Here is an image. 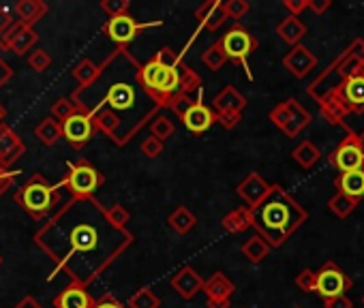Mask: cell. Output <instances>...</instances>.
<instances>
[{
  "label": "cell",
  "instance_id": "obj_1",
  "mask_svg": "<svg viewBox=\"0 0 364 308\" xmlns=\"http://www.w3.org/2000/svg\"><path fill=\"white\" fill-rule=\"evenodd\" d=\"M33 240L54 262L56 272L90 287L118 262L135 238L127 227H116L107 219L105 206L88 197L60 206L41 223Z\"/></svg>",
  "mask_w": 364,
  "mask_h": 308
},
{
  "label": "cell",
  "instance_id": "obj_2",
  "mask_svg": "<svg viewBox=\"0 0 364 308\" xmlns=\"http://www.w3.org/2000/svg\"><path fill=\"white\" fill-rule=\"evenodd\" d=\"M97 80L71 92L73 105L90 114L95 109H109L120 120V141L118 146H127L152 118L161 111L142 88L140 82V60L127 47H116L103 62Z\"/></svg>",
  "mask_w": 364,
  "mask_h": 308
},
{
  "label": "cell",
  "instance_id": "obj_3",
  "mask_svg": "<svg viewBox=\"0 0 364 308\" xmlns=\"http://www.w3.org/2000/svg\"><path fill=\"white\" fill-rule=\"evenodd\" d=\"M140 82L158 109H170L180 94L195 97L201 92V78L185 62L180 52L167 45L140 66Z\"/></svg>",
  "mask_w": 364,
  "mask_h": 308
},
{
  "label": "cell",
  "instance_id": "obj_4",
  "mask_svg": "<svg viewBox=\"0 0 364 308\" xmlns=\"http://www.w3.org/2000/svg\"><path fill=\"white\" fill-rule=\"evenodd\" d=\"M251 215L253 229L270 244V248L283 246L293 231L309 219V212L281 184H272L268 197L251 210Z\"/></svg>",
  "mask_w": 364,
  "mask_h": 308
},
{
  "label": "cell",
  "instance_id": "obj_5",
  "mask_svg": "<svg viewBox=\"0 0 364 308\" xmlns=\"http://www.w3.org/2000/svg\"><path fill=\"white\" fill-rule=\"evenodd\" d=\"M13 201L30 219L41 223L60 208V191L43 174H33L19 188H15Z\"/></svg>",
  "mask_w": 364,
  "mask_h": 308
},
{
  "label": "cell",
  "instance_id": "obj_6",
  "mask_svg": "<svg viewBox=\"0 0 364 308\" xmlns=\"http://www.w3.org/2000/svg\"><path fill=\"white\" fill-rule=\"evenodd\" d=\"M105 184L103 172H99L88 158H78L66 163V172L62 176V186L69 191L71 199H88Z\"/></svg>",
  "mask_w": 364,
  "mask_h": 308
},
{
  "label": "cell",
  "instance_id": "obj_7",
  "mask_svg": "<svg viewBox=\"0 0 364 308\" xmlns=\"http://www.w3.org/2000/svg\"><path fill=\"white\" fill-rule=\"evenodd\" d=\"M217 43L221 45V50L225 52L227 60L238 62L246 71V78L253 80L251 69H248V56H251L260 47V41L251 33H248L244 26H240V24H234L232 28L225 30V35L219 37Z\"/></svg>",
  "mask_w": 364,
  "mask_h": 308
},
{
  "label": "cell",
  "instance_id": "obj_8",
  "mask_svg": "<svg viewBox=\"0 0 364 308\" xmlns=\"http://www.w3.org/2000/svg\"><path fill=\"white\" fill-rule=\"evenodd\" d=\"M270 123L277 129H281L285 133V137H298L313 120L311 111L298 101V99H285L283 103L275 105L268 114Z\"/></svg>",
  "mask_w": 364,
  "mask_h": 308
},
{
  "label": "cell",
  "instance_id": "obj_9",
  "mask_svg": "<svg viewBox=\"0 0 364 308\" xmlns=\"http://www.w3.org/2000/svg\"><path fill=\"white\" fill-rule=\"evenodd\" d=\"M315 274H317L315 293H320L324 300H330L336 296H347V291L354 285L352 276L343 268H338L334 262H326Z\"/></svg>",
  "mask_w": 364,
  "mask_h": 308
},
{
  "label": "cell",
  "instance_id": "obj_10",
  "mask_svg": "<svg viewBox=\"0 0 364 308\" xmlns=\"http://www.w3.org/2000/svg\"><path fill=\"white\" fill-rule=\"evenodd\" d=\"M154 26H161V21L142 24V21L135 19L131 13H125V15H118V17H109L105 21V26H103V33L118 47H127L142 30H148V28H154Z\"/></svg>",
  "mask_w": 364,
  "mask_h": 308
},
{
  "label": "cell",
  "instance_id": "obj_11",
  "mask_svg": "<svg viewBox=\"0 0 364 308\" xmlns=\"http://www.w3.org/2000/svg\"><path fill=\"white\" fill-rule=\"evenodd\" d=\"M330 165L336 167V172H354L364 167V146L360 135H349L332 150Z\"/></svg>",
  "mask_w": 364,
  "mask_h": 308
},
{
  "label": "cell",
  "instance_id": "obj_12",
  "mask_svg": "<svg viewBox=\"0 0 364 308\" xmlns=\"http://www.w3.org/2000/svg\"><path fill=\"white\" fill-rule=\"evenodd\" d=\"M95 127L93 120H90V116L84 111H75L69 120L62 123V139L69 144L73 150H82L90 144V139L95 137Z\"/></svg>",
  "mask_w": 364,
  "mask_h": 308
},
{
  "label": "cell",
  "instance_id": "obj_13",
  "mask_svg": "<svg viewBox=\"0 0 364 308\" xmlns=\"http://www.w3.org/2000/svg\"><path fill=\"white\" fill-rule=\"evenodd\" d=\"M180 120H182V125H185V129L191 131L193 135H203L217 125V116H215L210 105L203 103L201 92H197L193 103L187 107L185 114L180 116Z\"/></svg>",
  "mask_w": 364,
  "mask_h": 308
},
{
  "label": "cell",
  "instance_id": "obj_14",
  "mask_svg": "<svg viewBox=\"0 0 364 308\" xmlns=\"http://www.w3.org/2000/svg\"><path fill=\"white\" fill-rule=\"evenodd\" d=\"M39 43V33L33 26H24V24H13L9 28V33L0 39V47L15 56H26L28 52H33Z\"/></svg>",
  "mask_w": 364,
  "mask_h": 308
},
{
  "label": "cell",
  "instance_id": "obj_15",
  "mask_svg": "<svg viewBox=\"0 0 364 308\" xmlns=\"http://www.w3.org/2000/svg\"><path fill=\"white\" fill-rule=\"evenodd\" d=\"M26 154V144L7 123L0 125V167L11 170Z\"/></svg>",
  "mask_w": 364,
  "mask_h": 308
},
{
  "label": "cell",
  "instance_id": "obj_16",
  "mask_svg": "<svg viewBox=\"0 0 364 308\" xmlns=\"http://www.w3.org/2000/svg\"><path fill=\"white\" fill-rule=\"evenodd\" d=\"M270 188H272L270 182H266L257 172H251V174H248V176L236 186V193H238V197L246 203V208L253 210L255 206H260V203L268 197Z\"/></svg>",
  "mask_w": 364,
  "mask_h": 308
},
{
  "label": "cell",
  "instance_id": "obj_17",
  "mask_svg": "<svg viewBox=\"0 0 364 308\" xmlns=\"http://www.w3.org/2000/svg\"><path fill=\"white\" fill-rule=\"evenodd\" d=\"M283 66L289 71L293 78L302 80L317 66V56L309 50L307 45L300 43V45L291 47V50L283 56Z\"/></svg>",
  "mask_w": 364,
  "mask_h": 308
},
{
  "label": "cell",
  "instance_id": "obj_18",
  "mask_svg": "<svg viewBox=\"0 0 364 308\" xmlns=\"http://www.w3.org/2000/svg\"><path fill=\"white\" fill-rule=\"evenodd\" d=\"M172 287L182 300H193L201 287H203V278L197 274L195 268L191 266H182L174 276H172Z\"/></svg>",
  "mask_w": 364,
  "mask_h": 308
},
{
  "label": "cell",
  "instance_id": "obj_19",
  "mask_svg": "<svg viewBox=\"0 0 364 308\" xmlns=\"http://www.w3.org/2000/svg\"><path fill=\"white\" fill-rule=\"evenodd\" d=\"M54 308H93L95 306V298L90 296L88 287L78 285V282H71L66 285L58 296H54Z\"/></svg>",
  "mask_w": 364,
  "mask_h": 308
},
{
  "label": "cell",
  "instance_id": "obj_20",
  "mask_svg": "<svg viewBox=\"0 0 364 308\" xmlns=\"http://www.w3.org/2000/svg\"><path fill=\"white\" fill-rule=\"evenodd\" d=\"M193 15H195V21L199 24V28L208 33H217L227 19L221 0H206V3H201L195 9Z\"/></svg>",
  "mask_w": 364,
  "mask_h": 308
},
{
  "label": "cell",
  "instance_id": "obj_21",
  "mask_svg": "<svg viewBox=\"0 0 364 308\" xmlns=\"http://www.w3.org/2000/svg\"><path fill=\"white\" fill-rule=\"evenodd\" d=\"M340 99L345 101L349 114H364V75H354L338 86Z\"/></svg>",
  "mask_w": 364,
  "mask_h": 308
},
{
  "label": "cell",
  "instance_id": "obj_22",
  "mask_svg": "<svg viewBox=\"0 0 364 308\" xmlns=\"http://www.w3.org/2000/svg\"><path fill=\"white\" fill-rule=\"evenodd\" d=\"M317 103H320V111L324 116V120H328L330 125H343L345 118L349 116V109H347L345 101L340 99L338 90H332V92L324 94Z\"/></svg>",
  "mask_w": 364,
  "mask_h": 308
},
{
  "label": "cell",
  "instance_id": "obj_23",
  "mask_svg": "<svg viewBox=\"0 0 364 308\" xmlns=\"http://www.w3.org/2000/svg\"><path fill=\"white\" fill-rule=\"evenodd\" d=\"M48 5L43 0H19L13 7V15L17 24H24V26H33L39 24L45 15H48Z\"/></svg>",
  "mask_w": 364,
  "mask_h": 308
},
{
  "label": "cell",
  "instance_id": "obj_24",
  "mask_svg": "<svg viewBox=\"0 0 364 308\" xmlns=\"http://www.w3.org/2000/svg\"><path fill=\"white\" fill-rule=\"evenodd\" d=\"M210 107H212L215 114H225V111H230V114H242L244 107H246V99L238 92V88L225 86L219 94H215V99H212V105H210Z\"/></svg>",
  "mask_w": 364,
  "mask_h": 308
},
{
  "label": "cell",
  "instance_id": "obj_25",
  "mask_svg": "<svg viewBox=\"0 0 364 308\" xmlns=\"http://www.w3.org/2000/svg\"><path fill=\"white\" fill-rule=\"evenodd\" d=\"M90 120H93V127L95 131L103 133L105 137H109L113 144L118 146V141H120V120L116 116H113L109 109H95V111H90Z\"/></svg>",
  "mask_w": 364,
  "mask_h": 308
},
{
  "label": "cell",
  "instance_id": "obj_26",
  "mask_svg": "<svg viewBox=\"0 0 364 308\" xmlns=\"http://www.w3.org/2000/svg\"><path fill=\"white\" fill-rule=\"evenodd\" d=\"M221 227L232 233V235H238V233H244L253 227V215H251V208L246 206H240V208H234L230 210L227 215L221 219Z\"/></svg>",
  "mask_w": 364,
  "mask_h": 308
},
{
  "label": "cell",
  "instance_id": "obj_27",
  "mask_svg": "<svg viewBox=\"0 0 364 308\" xmlns=\"http://www.w3.org/2000/svg\"><path fill=\"white\" fill-rule=\"evenodd\" d=\"M201 291L206 293V300H232L236 285L223 272H215L208 280H203Z\"/></svg>",
  "mask_w": 364,
  "mask_h": 308
},
{
  "label": "cell",
  "instance_id": "obj_28",
  "mask_svg": "<svg viewBox=\"0 0 364 308\" xmlns=\"http://www.w3.org/2000/svg\"><path fill=\"white\" fill-rule=\"evenodd\" d=\"M277 35L283 43L295 47V45H300V41L307 37V26H304V21L300 17L287 15L277 24Z\"/></svg>",
  "mask_w": 364,
  "mask_h": 308
},
{
  "label": "cell",
  "instance_id": "obj_29",
  "mask_svg": "<svg viewBox=\"0 0 364 308\" xmlns=\"http://www.w3.org/2000/svg\"><path fill=\"white\" fill-rule=\"evenodd\" d=\"M336 188L338 193H343L352 199H362L364 197V167L354 170V172H343L336 178Z\"/></svg>",
  "mask_w": 364,
  "mask_h": 308
},
{
  "label": "cell",
  "instance_id": "obj_30",
  "mask_svg": "<svg viewBox=\"0 0 364 308\" xmlns=\"http://www.w3.org/2000/svg\"><path fill=\"white\" fill-rule=\"evenodd\" d=\"M167 225L178 235H189L195 229V225H197V217L193 215L187 206H178L172 215L167 217Z\"/></svg>",
  "mask_w": 364,
  "mask_h": 308
},
{
  "label": "cell",
  "instance_id": "obj_31",
  "mask_svg": "<svg viewBox=\"0 0 364 308\" xmlns=\"http://www.w3.org/2000/svg\"><path fill=\"white\" fill-rule=\"evenodd\" d=\"M33 133H35V137L41 141L43 146L52 148V146H56L58 141L62 139V125L56 123L52 116H48V118H43V120L35 127Z\"/></svg>",
  "mask_w": 364,
  "mask_h": 308
},
{
  "label": "cell",
  "instance_id": "obj_32",
  "mask_svg": "<svg viewBox=\"0 0 364 308\" xmlns=\"http://www.w3.org/2000/svg\"><path fill=\"white\" fill-rule=\"evenodd\" d=\"M240 251H242V255L248 259V262H251L253 266H257V264H262L264 259L270 255V244L262 238V235H251V238L248 240H244V244L240 246Z\"/></svg>",
  "mask_w": 364,
  "mask_h": 308
},
{
  "label": "cell",
  "instance_id": "obj_33",
  "mask_svg": "<svg viewBox=\"0 0 364 308\" xmlns=\"http://www.w3.org/2000/svg\"><path fill=\"white\" fill-rule=\"evenodd\" d=\"M320 156H322L320 148H317L313 141H309V139H304L302 144H298L291 152V158L298 163L302 170H311L313 165L320 161Z\"/></svg>",
  "mask_w": 364,
  "mask_h": 308
},
{
  "label": "cell",
  "instance_id": "obj_34",
  "mask_svg": "<svg viewBox=\"0 0 364 308\" xmlns=\"http://www.w3.org/2000/svg\"><path fill=\"white\" fill-rule=\"evenodd\" d=\"M99 71H101L99 62L90 60V58H82L73 66V80L78 82V88H86V86L93 84L99 75Z\"/></svg>",
  "mask_w": 364,
  "mask_h": 308
},
{
  "label": "cell",
  "instance_id": "obj_35",
  "mask_svg": "<svg viewBox=\"0 0 364 308\" xmlns=\"http://www.w3.org/2000/svg\"><path fill=\"white\" fill-rule=\"evenodd\" d=\"M148 129H150V137H154V139H158V141H165L176 133V125H174V120L170 116H165V114H161L158 111L152 120L148 123Z\"/></svg>",
  "mask_w": 364,
  "mask_h": 308
},
{
  "label": "cell",
  "instance_id": "obj_36",
  "mask_svg": "<svg viewBox=\"0 0 364 308\" xmlns=\"http://www.w3.org/2000/svg\"><path fill=\"white\" fill-rule=\"evenodd\" d=\"M127 308H161V298H158L150 287H142L140 291H135L129 298Z\"/></svg>",
  "mask_w": 364,
  "mask_h": 308
},
{
  "label": "cell",
  "instance_id": "obj_37",
  "mask_svg": "<svg viewBox=\"0 0 364 308\" xmlns=\"http://www.w3.org/2000/svg\"><path fill=\"white\" fill-rule=\"evenodd\" d=\"M358 203H360L358 199H352V197H347V195L336 191V195L328 201V208H330V212H332L336 219H347L352 212L356 210Z\"/></svg>",
  "mask_w": 364,
  "mask_h": 308
},
{
  "label": "cell",
  "instance_id": "obj_38",
  "mask_svg": "<svg viewBox=\"0 0 364 308\" xmlns=\"http://www.w3.org/2000/svg\"><path fill=\"white\" fill-rule=\"evenodd\" d=\"M201 62L206 64L210 71H221L230 60H227L225 52L221 50V45H219V43H212L206 52H201Z\"/></svg>",
  "mask_w": 364,
  "mask_h": 308
},
{
  "label": "cell",
  "instance_id": "obj_39",
  "mask_svg": "<svg viewBox=\"0 0 364 308\" xmlns=\"http://www.w3.org/2000/svg\"><path fill=\"white\" fill-rule=\"evenodd\" d=\"M50 111H52V118H54V120L62 125L64 120H69V118L78 111V107L73 105V101H71L69 97H62V99H58V101L52 103Z\"/></svg>",
  "mask_w": 364,
  "mask_h": 308
},
{
  "label": "cell",
  "instance_id": "obj_40",
  "mask_svg": "<svg viewBox=\"0 0 364 308\" xmlns=\"http://www.w3.org/2000/svg\"><path fill=\"white\" fill-rule=\"evenodd\" d=\"M28 66L35 71V73H45V71L52 66V56L48 54V50L35 47V50L28 54Z\"/></svg>",
  "mask_w": 364,
  "mask_h": 308
},
{
  "label": "cell",
  "instance_id": "obj_41",
  "mask_svg": "<svg viewBox=\"0 0 364 308\" xmlns=\"http://www.w3.org/2000/svg\"><path fill=\"white\" fill-rule=\"evenodd\" d=\"M223 11H225V17L238 21L251 11V5H248L246 0H227V3H223Z\"/></svg>",
  "mask_w": 364,
  "mask_h": 308
},
{
  "label": "cell",
  "instance_id": "obj_42",
  "mask_svg": "<svg viewBox=\"0 0 364 308\" xmlns=\"http://www.w3.org/2000/svg\"><path fill=\"white\" fill-rule=\"evenodd\" d=\"M105 212H107V219L116 227H127V223L131 221V212L120 203H113V206L105 208Z\"/></svg>",
  "mask_w": 364,
  "mask_h": 308
},
{
  "label": "cell",
  "instance_id": "obj_43",
  "mask_svg": "<svg viewBox=\"0 0 364 308\" xmlns=\"http://www.w3.org/2000/svg\"><path fill=\"white\" fill-rule=\"evenodd\" d=\"M107 17H118V15H125L129 13V7L131 3L129 0H101V5H99Z\"/></svg>",
  "mask_w": 364,
  "mask_h": 308
},
{
  "label": "cell",
  "instance_id": "obj_44",
  "mask_svg": "<svg viewBox=\"0 0 364 308\" xmlns=\"http://www.w3.org/2000/svg\"><path fill=\"white\" fill-rule=\"evenodd\" d=\"M315 285H317V274L311 268H304L298 276H295V287L304 293H315Z\"/></svg>",
  "mask_w": 364,
  "mask_h": 308
},
{
  "label": "cell",
  "instance_id": "obj_45",
  "mask_svg": "<svg viewBox=\"0 0 364 308\" xmlns=\"http://www.w3.org/2000/svg\"><path fill=\"white\" fill-rule=\"evenodd\" d=\"M140 150H142V154L146 158H158V156L163 154V150H165V144H163V141L154 139V137H146L142 144H140Z\"/></svg>",
  "mask_w": 364,
  "mask_h": 308
},
{
  "label": "cell",
  "instance_id": "obj_46",
  "mask_svg": "<svg viewBox=\"0 0 364 308\" xmlns=\"http://www.w3.org/2000/svg\"><path fill=\"white\" fill-rule=\"evenodd\" d=\"M217 116V125H221L225 131H232L240 125L242 120V114H230V111H225V114H215Z\"/></svg>",
  "mask_w": 364,
  "mask_h": 308
},
{
  "label": "cell",
  "instance_id": "obj_47",
  "mask_svg": "<svg viewBox=\"0 0 364 308\" xmlns=\"http://www.w3.org/2000/svg\"><path fill=\"white\" fill-rule=\"evenodd\" d=\"M13 24H15L13 11L9 7H5V5H0V39L9 33V28L13 26Z\"/></svg>",
  "mask_w": 364,
  "mask_h": 308
},
{
  "label": "cell",
  "instance_id": "obj_48",
  "mask_svg": "<svg viewBox=\"0 0 364 308\" xmlns=\"http://www.w3.org/2000/svg\"><path fill=\"white\" fill-rule=\"evenodd\" d=\"M15 176H17V172H13V170H3L0 167V197H3L9 188H13V184H15Z\"/></svg>",
  "mask_w": 364,
  "mask_h": 308
},
{
  "label": "cell",
  "instance_id": "obj_49",
  "mask_svg": "<svg viewBox=\"0 0 364 308\" xmlns=\"http://www.w3.org/2000/svg\"><path fill=\"white\" fill-rule=\"evenodd\" d=\"M93 308H127V304L118 302L113 293H103L101 298L95 300V306H93Z\"/></svg>",
  "mask_w": 364,
  "mask_h": 308
},
{
  "label": "cell",
  "instance_id": "obj_50",
  "mask_svg": "<svg viewBox=\"0 0 364 308\" xmlns=\"http://www.w3.org/2000/svg\"><path fill=\"white\" fill-rule=\"evenodd\" d=\"M283 7L289 11V15L300 17V13L309 9V0H283Z\"/></svg>",
  "mask_w": 364,
  "mask_h": 308
},
{
  "label": "cell",
  "instance_id": "obj_51",
  "mask_svg": "<svg viewBox=\"0 0 364 308\" xmlns=\"http://www.w3.org/2000/svg\"><path fill=\"white\" fill-rule=\"evenodd\" d=\"M0 50H3V47H0ZM11 78H13V69H11V64L3 58V54H0V88L7 86V84L11 82Z\"/></svg>",
  "mask_w": 364,
  "mask_h": 308
},
{
  "label": "cell",
  "instance_id": "obj_52",
  "mask_svg": "<svg viewBox=\"0 0 364 308\" xmlns=\"http://www.w3.org/2000/svg\"><path fill=\"white\" fill-rule=\"evenodd\" d=\"M324 308H354V302L347 296H336V298L324 300Z\"/></svg>",
  "mask_w": 364,
  "mask_h": 308
},
{
  "label": "cell",
  "instance_id": "obj_53",
  "mask_svg": "<svg viewBox=\"0 0 364 308\" xmlns=\"http://www.w3.org/2000/svg\"><path fill=\"white\" fill-rule=\"evenodd\" d=\"M330 7H332L330 0H309V9H311L315 15H324Z\"/></svg>",
  "mask_w": 364,
  "mask_h": 308
},
{
  "label": "cell",
  "instance_id": "obj_54",
  "mask_svg": "<svg viewBox=\"0 0 364 308\" xmlns=\"http://www.w3.org/2000/svg\"><path fill=\"white\" fill-rule=\"evenodd\" d=\"M13 308H43V304L37 298H33V296H24Z\"/></svg>",
  "mask_w": 364,
  "mask_h": 308
},
{
  "label": "cell",
  "instance_id": "obj_55",
  "mask_svg": "<svg viewBox=\"0 0 364 308\" xmlns=\"http://www.w3.org/2000/svg\"><path fill=\"white\" fill-rule=\"evenodd\" d=\"M206 306L208 308H230L232 300H206Z\"/></svg>",
  "mask_w": 364,
  "mask_h": 308
},
{
  "label": "cell",
  "instance_id": "obj_56",
  "mask_svg": "<svg viewBox=\"0 0 364 308\" xmlns=\"http://www.w3.org/2000/svg\"><path fill=\"white\" fill-rule=\"evenodd\" d=\"M5 118H7V109H5V105H3V103H0V125L5 123Z\"/></svg>",
  "mask_w": 364,
  "mask_h": 308
},
{
  "label": "cell",
  "instance_id": "obj_57",
  "mask_svg": "<svg viewBox=\"0 0 364 308\" xmlns=\"http://www.w3.org/2000/svg\"><path fill=\"white\" fill-rule=\"evenodd\" d=\"M362 58H364V39H362Z\"/></svg>",
  "mask_w": 364,
  "mask_h": 308
},
{
  "label": "cell",
  "instance_id": "obj_58",
  "mask_svg": "<svg viewBox=\"0 0 364 308\" xmlns=\"http://www.w3.org/2000/svg\"><path fill=\"white\" fill-rule=\"evenodd\" d=\"M360 75H364V64H362V71H360Z\"/></svg>",
  "mask_w": 364,
  "mask_h": 308
},
{
  "label": "cell",
  "instance_id": "obj_59",
  "mask_svg": "<svg viewBox=\"0 0 364 308\" xmlns=\"http://www.w3.org/2000/svg\"><path fill=\"white\" fill-rule=\"evenodd\" d=\"M0 266H3V255H0Z\"/></svg>",
  "mask_w": 364,
  "mask_h": 308
},
{
  "label": "cell",
  "instance_id": "obj_60",
  "mask_svg": "<svg viewBox=\"0 0 364 308\" xmlns=\"http://www.w3.org/2000/svg\"><path fill=\"white\" fill-rule=\"evenodd\" d=\"M362 304H364V296H362Z\"/></svg>",
  "mask_w": 364,
  "mask_h": 308
},
{
  "label": "cell",
  "instance_id": "obj_61",
  "mask_svg": "<svg viewBox=\"0 0 364 308\" xmlns=\"http://www.w3.org/2000/svg\"><path fill=\"white\" fill-rule=\"evenodd\" d=\"M295 308H302V306H295Z\"/></svg>",
  "mask_w": 364,
  "mask_h": 308
}]
</instances>
